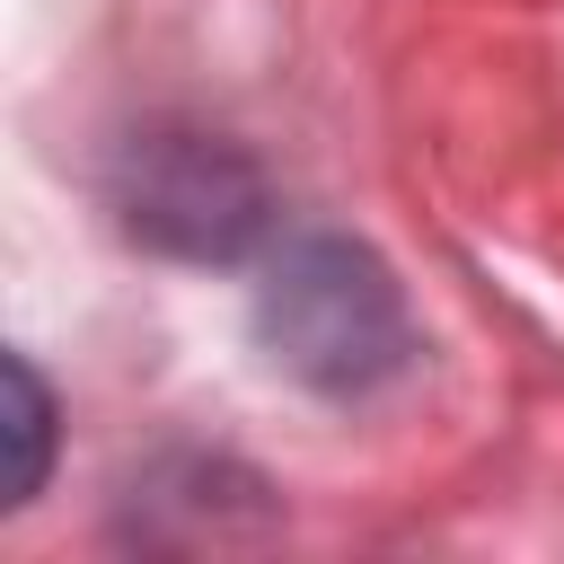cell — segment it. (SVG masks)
I'll list each match as a JSON object with an SVG mask.
<instances>
[{
    "instance_id": "obj_1",
    "label": "cell",
    "mask_w": 564,
    "mask_h": 564,
    "mask_svg": "<svg viewBox=\"0 0 564 564\" xmlns=\"http://www.w3.org/2000/svg\"><path fill=\"white\" fill-rule=\"evenodd\" d=\"M256 326H264L273 361L326 397H361V388L397 379L414 352V326H405L388 264L352 238H291L264 264Z\"/></svg>"
},
{
    "instance_id": "obj_2",
    "label": "cell",
    "mask_w": 564,
    "mask_h": 564,
    "mask_svg": "<svg viewBox=\"0 0 564 564\" xmlns=\"http://www.w3.org/2000/svg\"><path fill=\"white\" fill-rule=\"evenodd\" d=\"M123 229L167 247V256H238L264 229V176L238 141L220 132H132L123 176H115Z\"/></svg>"
},
{
    "instance_id": "obj_3",
    "label": "cell",
    "mask_w": 564,
    "mask_h": 564,
    "mask_svg": "<svg viewBox=\"0 0 564 564\" xmlns=\"http://www.w3.org/2000/svg\"><path fill=\"white\" fill-rule=\"evenodd\" d=\"M9 379H18V485H9V502H26V494L44 485V441H53V405H44V388H35V370H26V361H9Z\"/></svg>"
}]
</instances>
